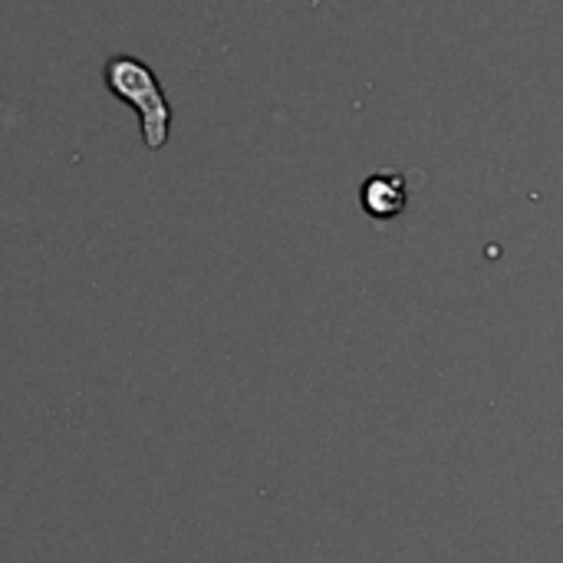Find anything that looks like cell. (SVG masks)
<instances>
[{"label":"cell","instance_id":"cell-1","mask_svg":"<svg viewBox=\"0 0 563 563\" xmlns=\"http://www.w3.org/2000/svg\"><path fill=\"white\" fill-rule=\"evenodd\" d=\"M106 86L125 106H135L139 109L145 148L158 152L168 142L172 109H168V99H165L155 73L142 59H135V56H112L106 63Z\"/></svg>","mask_w":563,"mask_h":563},{"label":"cell","instance_id":"cell-2","mask_svg":"<svg viewBox=\"0 0 563 563\" xmlns=\"http://www.w3.org/2000/svg\"><path fill=\"white\" fill-rule=\"evenodd\" d=\"M406 201H409V188H406V178L402 175H373L366 185H363V208L366 214L386 221V218H396L406 211Z\"/></svg>","mask_w":563,"mask_h":563}]
</instances>
